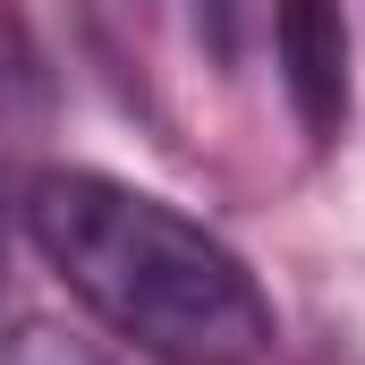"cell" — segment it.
I'll return each instance as SVG.
<instances>
[{
	"mask_svg": "<svg viewBox=\"0 0 365 365\" xmlns=\"http://www.w3.org/2000/svg\"><path fill=\"white\" fill-rule=\"evenodd\" d=\"M187 26H195V43L212 51V60H230L238 51V0H179Z\"/></svg>",
	"mask_w": 365,
	"mask_h": 365,
	"instance_id": "obj_5",
	"label": "cell"
},
{
	"mask_svg": "<svg viewBox=\"0 0 365 365\" xmlns=\"http://www.w3.org/2000/svg\"><path fill=\"white\" fill-rule=\"evenodd\" d=\"M0 365H119V357H102V349L77 340L68 323L26 314V323H9V331H0Z\"/></svg>",
	"mask_w": 365,
	"mask_h": 365,
	"instance_id": "obj_4",
	"label": "cell"
},
{
	"mask_svg": "<svg viewBox=\"0 0 365 365\" xmlns=\"http://www.w3.org/2000/svg\"><path fill=\"white\" fill-rule=\"evenodd\" d=\"M272 51L297 128L331 145L349 128V0H272Z\"/></svg>",
	"mask_w": 365,
	"mask_h": 365,
	"instance_id": "obj_2",
	"label": "cell"
},
{
	"mask_svg": "<svg viewBox=\"0 0 365 365\" xmlns=\"http://www.w3.org/2000/svg\"><path fill=\"white\" fill-rule=\"evenodd\" d=\"M51 110V68H43V43L26 26L17 0H0V128H26Z\"/></svg>",
	"mask_w": 365,
	"mask_h": 365,
	"instance_id": "obj_3",
	"label": "cell"
},
{
	"mask_svg": "<svg viewBox=\"0 0 365 365\" xmlns=\"http://www.w3.org/2000/svg\"><path fill=\"white\" fill-rule=\"evenodd\" d=\"M26 238L68 297L153 365H264L280 314L247 255L153 187L110 170H43L26 187Z\"/></svg>",
	"mask_w": 365,
	"mask_h": 365,
	"instance_id": "obj_1",
	"label": "cell"
}]
</instances>
